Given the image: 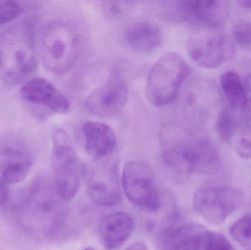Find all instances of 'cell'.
Masks as SVG:
<instances>
[{"label": "cell", "mask_w": 251, "mask_h": 250, "mask_svg": "<svg viewBox=\"0 0 251 250\" xmlns=\"http://www.w3.org/2000/svg\"><path fill=\"white\" fill-rule=\"evenodd\" d=\"M22 10V7L17 1L0 0V26L12 22Z\"/></svg>", "instance_id": "cell-23"}, {"label": "cell", "mask_w": 251, "mask_h": 250, "mask_svg": "<svg viewBox=\"0 0 251 250\" xmlns=\"http://www.w3.org/2000/svg\"><path fill=\"white\" fill-rule=\"evenodd\" d=\"M126 40L136 51L151 53L160 48L163 42V34L156 23L140 22L127 29Z\"/></svg>", "instance_id": "cell-17"}, {"label": "cell", "mask_w": 251, "mask_h": 250, "mask_svg": "<svg viewBox=\"0 0 251 250\" xmlns=\"http://www.w3.org/2000/svg\"><path fill=\"white\" fill-rule=\"evenodd\" d=\"M211 233L204 226L197 224L168 229L162 235V250H208Z\"/></svg>", "instance_id": "cell-14"}, {"label": "cell", "mask_w": 251, "mask_h": 250, "mask_svg": "<svg viewBox=\"0 0 251 250\" xmlns=\"http://www.w3.org/2000/svg\"><path fill=\"white\" fill-rule=\"evenodd\" d=\"M208 250H236L228 239L218 233H211Z\"/></svg>", "instance_id": "cell-25"}, {"label": "cell", "mask_w": 251, "mask_h": 250, "mask_svg": "<svg viewBox=\"0 0 251 250\" xmlns=\"http://www.w3.org/2000/svg\"><path fill=\"white\" fill-rule=\"evenodd\" d=\"M187 52L196 64L205 69H215L231 60L235 48L231 40L217 27H196L189 37Z\"/></svg>", "instance_id": "cell-6"}, {"label": "cell", "mask_w": 251, "mask_h": 250, "mask_svg": "<svg viewBox=\"0 0 251 250\" xmlns=\"http://www.w3.org/2000/svg\"><path fill=\"white\" fill-rule=\"evenodd\" d=\"M122 184L128 201L137 208L156 213L160 209L161 195L153 170L141 161H130L124 167Z\"/></svg>", "instance_id": "cell-7"}, {"label": "cell", "mask_w": 251, "mask_h": 250, "mask_svg": "<svg viewBox=\"0 0 251 250\" xmlns=\"http://www.w3.org/2000/svg\"><path fill=\"white\" fill-rule=\"evenodd\" d=\"M102 4L103 11L107 17L112 19L122 17L126 13L129 7V3L125 1H104Z\"/></svg>", "instance_id": "cell-24"}, {"label": "cell", "mask_w": 251, "mask_h": 250, "mask_svg": "<svg viewBox=\"0 0 251 250\" xmlns=\"http://www.w3.org/2000/svg\"><path fill=\"white\" fill-rule=\"evenodd\" d=\"M85 149L96 159L110 157L117 145L116 134L109 125L98 121H88L84 124Z\"/></svg>", "instance_id": "cell-16"}, {"label": "cell", "mask_w": 251, "mask_h": 250, "mask_svg": "<svg viewBox=\"0 0 251 250\" xmlns=\"http://www.w3.org/2000/svg\"><path fill=\"white\" fill-rule=\"evenodd\" d=\"M10 198V188L5 181L0 177V205H4Z\"/></svg>", "instance_id": "cell-26"}, {"label": "cell", "mask_w": 251, "mask_h": 250, "mask_svg": "<svg viewBox=\"0 0 251 250\" xmlns=\"http://www.w3.org/2000/svg\"><path fill=\"white\" fill-rule=\"evenodd\" d=\"M245 87H246V91L251 92V73L249 76H248L247 79H246Z\"/></svg>", "instance_id": "cell-30"}, {"label": "cell", "mask_w": 251, "mask_h": 250, "mask_svg": "<svg viewBox=\"0 0 251 250\" xmlns=\"http://www.w3.org/2000/svg\"><path fill=\"white\" fill-rule=\"evenodd\" d=\"M245 115L249 118L251 119V98H249V101H248L247 104L245 107Z\"/></svg>", "instance_id": "cell-29"}, {"label": "cell", "mask_w": 251, "mask_h": 250, "mask_svg": "<svg viewBox=\"0 0 251 250\" xmlns=\"http://www.w3.org/2000/svg\"><path fill=\"white\" fill-rule=\"evenodd\" d=\"M237 110L231 107H224L218 114L217 135L220 140L225 143L232 141L241 129V118L237 114Z\"/></svg>", "instance_id": "cell-19"}, {"label": "cell", "mask_w": 251, "mask_h": 250, "mask_svg": "<svg viewBox=\"0 0 251 250\" xmlns=\"http://www.w3.org/2000/svg\"><path fill=\"white\" fill-rule=\"evenodd\" d=\"M234 149L242 158L251 159V125H248L240 132L234 142Z\"/></svg>", "instance_id": "cell-21"}, {"label": "cell", "mask_w": 251, "mask_h": 250, "mask_svg": "<svg viewBox=\"0 0 251 250\" xmlns=\"http://www.w3.org/2000/svg\"><path fill=\"white\" fill-rule=\"evenodd\" d=\"M237 4L240 7L246 10H251V0H243V1H237Z\"/></svg>", "instance_id": "cell-28"}, {"label": "cell", "mask_w": 251, "mask_h": 250, "mask_svg": "<svg viewBox=\"0 0 251 250\" xmlns=\"http://www.w3.org/2000/svg\"><path fill=\"white\" fill-rule=\"evenodd\" d=\"M129 88L124 79L113 78L94 90L85 100L87 110L97 117L111 118L125 108Z\"/></svg>", "instance_id": "cell-10"}, {"label": "cell", "mask_w": 251, "mask_h": 250, "mask_svg": "<svg viewBox=\"0 0 251 250\" xmlns=\"http://www.w3.org/2000/svg\"><path fill=\"white\" fill-rule=\"evenodd\" d=\"M38 67L32 29L26 24L9 28L0 35V79L15 85L26 81Z\"/></svg>", "instance_id": "cell-2"}, {"label": "cell", "mask_w": 251, "mask_h": 250, "mask_svg": "<svg viewBox=\"0 0 251 250\" xmlns=\"http://www.w3.org/2000/svg\"><path fill=\"white\" fill-rule=\"evenodd\" d=\"M220 83L230 107L235 110L244 109L249 101V95L238 74L233 71L226 72L221 76Z\"/></svg>", "instance_id": "cell-18"}, {"label": "cell", "mask_w": 251, "mask_h": 250, "mask_svg": "<svg viewBox=\"0 0 251 250\" xmlns=\"http://www.w3.org/2000/svg\"><path fill=\"white\" fill-rule=\"evenodd\" d=\"M80 40L69 22L57 20L46 26L41 38L43 63L50 71L57 74L73 68L79 58Z\"/></svg>", "instance_id": "cell-3"}, {"label": "cell", "mask_w": 251, "mask_h": 250, "mask_svg": "<svg viewBox=\"0 0 251 250\" xmlns=\"http://www.w3.org/2000/svg\"><path fill=\"white\" fill-rule=\"evenodd\" d=\"M164 17L176 23L187 22L193 27L221 28L226 22L230 2L219 0H188L162 2Z\"/></svg>", "instance_id": "cell-5"}, {"label": "cell", "mask_w": 251, "mask_h": 250, "mask_svg": "<svg viewBox=\"0 0 251 250\" xmlns=\"http://www.w3.org/2000/svg\"><path fill=\"white\" fill-rule=\"evenodd\" d=\"M245 195L240 189L227 186H206L195 193V211L206 221L221 225L244 204Z\"/></svg>", "instance_id": "cell-8"}, {"label": "cell", "mask_w": 251, "mask_h": 250, "mask_svg": "<svg viewBox=\"0 0 251 250\" xmlns=\"http://www.w3.org/2000/svg\"><path fill=\"white\" fill-rule=\"evenodd\" d=\"M32 159L25 144L16 139H9L0 147V170L9 185L25 179L32 167Z\"/></svg>", "instance_id": "cell-12"}, {"label": "cell", "mask_w": 251, "mask_h": 250, "mask_svg": "<svg viewBox=\"0 0 251 250\" xmlns=\"http://www.w3.org/2000/svg\"><path fill=\"white\" fill-rule=\"evenodd\" d=\"M54 187L65 201L72 199L77 193L85 167L76 155V151H66L53 156Z\"/></svg>", "instance_id": "cell-11"}, {"label": "cell", "mask_w": 251, "mask_h": 250, "mask_svg": "<svg viewBox=\"0 0 251 250\" xmlns=\"http://www.w3.org/2000/svg\"><path fill=\"white\" fill-rule=\"evenodd\" d=\"M125 250H148V248L143 242H137L128 246Z\"/></svg>", "instance_id": "cell-27"}, {"label": "cell", "mask_w": 251, "mask_h": 250, "mask_svg": "<svg viewBox=\"0 0 251 250\" xmlns=\"http://www.w3.org/2000/svg\"><path fill=\"white\" fill-rule=\"evenodd\" d=\"M25 101L44 106L57 114H64L70 108L69 99L51 82L43 78L27 81L21 88Z\"/></svg>", "instance_id": "cell-13"}, {"label": "cell", "mask_w": 251, "mask_h": 250, "mask_svg": "<svg viewBox=\"0 0 251 250\" xmlns=\"http://www.w3.org/2000/svg\"><path fill=\"white\" fill-rule=\"evenodd\" d=\"M190 68L175 52L162 55L150 69L146 95L155 107H165L176 98L180 88L190 75Z\"/></svg>", "instance_id": "cell-4"}, {"label": "cell", "mask_w": 251, "mask_h": 250, "mask_svg": "<svg viewBox=\"0 0 251 250\" xmlns=\"http://www.w3.org/2000/svg\"><path fill=\"white\" fill-rule=\"evenodd\" d=\"M105 159H99L95 165L85 168V175L91 201L98 206L107 208L119 204L122 195L117 164Z\"/></svg>", "instance_id": "cell-9"}, {"label": "cell", "mask_w": 251, "mask_h": 250, "mask_svg": "<svg viewBox=\"0 0 251 250\" xmlns=\"http://www.w3.org/2000/svg\"><path fill=\"white\" fill-rule=\"evenodd\" d=\"M230 234L246 250H251V215L239 219L230 228Z\"/></svg>", "instance_id": "cell-20"}, {"label": "cell", "mask_w": 251, "mask_h": 250, "mask_svg": "<svg viewBox=\"0 0 251 250\" xmlns=\"http://www.w3.org/2000/svg\"><path fill=\"white\" fill-rule=\"evenodd\" d=\"M233 38L243 48H251V22L240 21L234 26Z\"/></svg>", "instance_id": "cell-22"}, {"label": "cell", "mask_w": 251, "mask_h": 250, "mask_svg": "<svg viewBox=\"0 0 251 250\" xmlns=\"http://www.w3.org/2000/svg\"><path fill=\"white\" fill-rule=\"evenodd\" d=\"M83 250H94V248H85V249H84Z\"/></svg>", "instance_id": "cell-31"}, {"label": "cell", "mask_w": 251, "mask_h": 250, "mask_svg": "<svg viewBox=\"0 0 251 250\" xmlns=\"http://www.w3.org/2000/svg\"><path fill=\"white\" fill-rule=\"evenodd\" d=\"M161 157L168 177L174 183H185L193 173L215 174L221 167L216 145L176 124H167L159 134Z\"/></svg>", "instance_id": "cell-1"}, {"label": "cell", "mask_w": 251, "mask_h": 250, "mask_svg": "<svg viewBox=\"0 0 251 250\" xmlns=\"http://www.w3.org/2000/svg\"><path fill=\"white\" fill-rule=\"evenodd\" d=\"M134 228L132 217L124 212H115L101 219L99 226L101 243L107 250L121 248Z\"/></svg>", "instance_id": "cell-15"}]
</instances>
